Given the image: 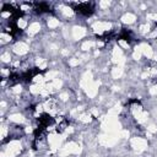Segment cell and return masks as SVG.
<instances>
[{
	"label": "cell",
	"instance_id": "cell-1",
	"mask_svg": "<svg viewBox=\"0 0 157 157\" xmlns=\"http://www.w3.org/2000/svg\"><path fill=\"white\" fill-rule=\"evenodd\" d=\"M27 25H28V22H27V20H26L25 17H17V18H16V23H15V27H16L17 29H20V31H23V29L27 27Z\"/></svg>",
	"mask_w": 157,
	"mask_h": 157
},
{
	"label": "cell",
	"instance_id": "cell-2",
	"mask_svg": "<svg viewBox=\"0 0 157 157\" xmlns=\"http://www.w3.org/2000/svg\"><path fill=\"white\" fill-rule=\"evenodd\" d=\"M13 50L15 53L17 54H25L27 52V45L25 43H17L15 47H13Z\"/></svg>",
	"mask_w": 157,
	"mask_h": 157
},
{
	"label": "cell",
	"instance_id": "cell-3",
	"mask_svg": "<svg viewBox=\"0 0 157 157\" xmlns=\"http://www.w3.org/2000/svg\"><path fill=\"white\" fill-rule=\"evenodd\" d=\"M32 9H33V6H32V4H29V2H22V4H20V6H18L20 12H29Z\"/></svg>",
	"mask_w": 157,
	"mask_h": 157
},
{
	"label": "cell",
	"instance_id": "cell-4",
	"mask_svg": "<svg viewBox=\"0 0 157 157\" xmlns=\"http://www.w3.org/2000/svg\"><path fill=\"white\" fill-rule=\"evenodd\" d=\"M0 38H1V44H6L12 40V34H9V33H5V32H1L0 33Z\"/></svg>",
	"mask_w": 157,
	"mask_h": 157
},
{
	"label": "cell",
	"instance_id": "cell-5",
	"mask_svg": "<svg viewBox=\"0 0 157 157\" xmlns=\"http://www.w3.org/2000/svg\"><path fill=\"white\" fill-rule=\"evenodd\" d=\"M118 44H119V47L121 48V49H129V42L125 39V38H119L118 39Z\"/></svg>",
	"mask_w": 157,
	"mask_h": 157
},
{
	"label": "cell",
	"instance_id": "cell-6",
	"mask_svg": "<svg viewBox=\"0 0 157 157\" xmlns=\"http://www.w3.org/2000/svg\"><path fill=\"white\" fill-rule=\"evenodd\" d=\"M80 120H81V121H85V123L91 121V120H92V114H91V113H85V114L81 115Z\"/></svg>",
	"mask_w": 157,
	"mask_h": 157
},
{
	"label": "cell",
	"instance_id": "cell-7",
	"mask_svg": "<svg viewBox=\"0 0 157 157\" xmlns=\"http://www.w3.org/2000/svg\"><path fill=\"white\" fill-rule=\"evenodd\" d=\"M1 59L4 63H10L11 61V56H10V53H4L1 55Z\"/></svg>",
	"mask_w": 157,
	"mask_h": 157
},
{
	"label": "cell",
	"instance_id": "cell-8",
	"mask_svg": "<svg viewBox=\"0 0 157 157\" xmlns=\"http://www.w3.org/2000/svg\"><path fill=\"white\" fill-rule=\"evenodd\" d=\"M155 37H157V28H156V29H153V32L148 34V38H155Z\"/></svg>",
	"mask_w": 157,
	"mask_h": 157
}]
</instances>
